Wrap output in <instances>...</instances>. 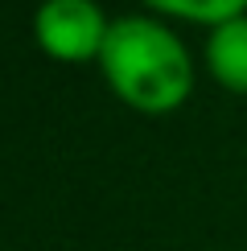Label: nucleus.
Listing matches in <instances>:
<instances>
[{"instance_id":"obj_4","label":"nucleus","mask_w":247,"mask_h":251,"mask_svg":"<svg viewBox=\"0 0 247 251\" xmlns=\"http://www.w3.org/2000/svg\"><path fill=\"white\" fill-rule=\"evenodd\" d=\"M144 4L157 8V13H169V17H185V21H198V25H210V29L247 13V0H144Z\"/></svg>"},{"instance_id":"obj_3","label":"nucleus","mask_w":247,"mask_h":251,"mask_svg":"<svg viewBox=\"0 0 247 251\" xmlns=\"http://www.w3.org/2000/svg\"><path fill=\"white\" fill-rule=\"evenodd\" d=\"M206 66L210 75L235 95H247V13L231 17L210 29L206 41Z\"/></svg>"},{"instance_id":"obj_1","label":"nucleus","mask_w":247,"mask_h":251,"mask_svg":"<svg viewBox=\"0 0 247 251\" xmlns=\"http://www.w3.org/2000/svg\"><path fill=\"white\" fill-rule=\"evenodd\" d=\"M99 70L107 87L144 116H165L181 107L194 87V66L181 37L148 17L111 21L99 54Z\"/></svg>"},{"instance_id":"obj_2","label":"nucleus","mask_w":247,"mask_h":251,"mask_svg":"<svg viewBox=\"0 0 247 251\" xmlns=\"http://www.w3.org/2000/svg\"><path fill=\"white\" fill-rule=\"evenodd\" d=\"M111 21L95 0H41L33 13V37L58 62H87L103 54Z\"/></svg>"}]
</instances>
